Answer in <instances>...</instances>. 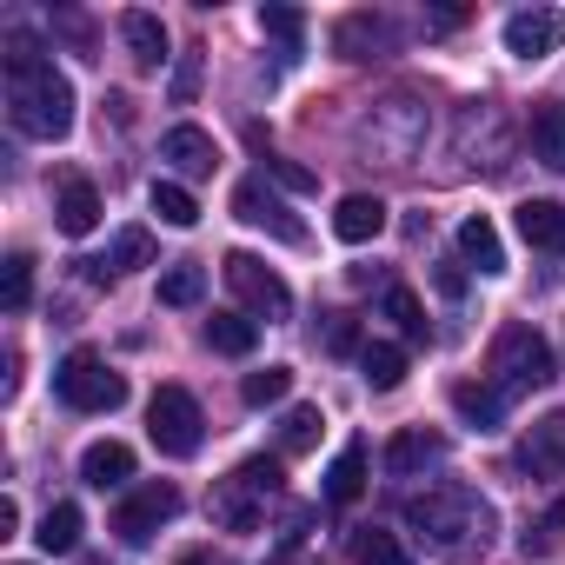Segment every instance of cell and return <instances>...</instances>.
Masks as SVG:
<instances>
[{
    "mask_svg": "<svg viewBox=\"0 0 565 565\" xmlns=\"http://www.w3.org/2000/svg\"><path fill=\"white\" fill-rule=\"evenodd\" d=\"M173 565H220V558H213V552H180Z\"/></svg>",
    "mask_w": 565,
    "mask_h": 565,
    "instance_id": "39",
    "label": "cell"
},
{
    "mask_svg": "<svg viewBox=\"0 0 565 565\" xmlns=\"http://www.w3.org/2000/svg\"><path fill=\"white\" fill-rule=\"evenodd\" d=\"M347 552H353V565H406V545L386 525H353Z\"/></svg>",
    "mask_w": 565,
    "mask_h": 565,
    "instance_id": "26",
    "label": "cell"
},
{
    "mask_svg": "<svg viewBox=\"0 0 565 565\" xmlns=\"http://www.w3.org/2000/svg\"><path fill=\"white\" fill-rule=\"evenodd\" d=\"M519 466H525L532 479H558V472H565V413L532 419V433H525V446H519Z\"/></svg>",
    "mask_w": 565,
    "mask_h": 565,
    "instance_id": "11",
    "label": "cell"
},
{
    "mask_svg": "<svg viewBox=\"0 0 565 565\" xmlns=\"http://www.w3.org/2000/svg\"><path fill=\"white\" fill-rule=\"evenodd\" d=\"M233 486H239V492H246V499H259V492H266V499H273V492H279V486H287V466H279V459H266V452H259V459H246V466H239V472H233Z\"/></svg>",
    "mask_w": 565,
    "mask_h": 565,
    "instance_id": "35",
    "label": "cell"
},
{
    "mask_svg": "<svg viewBox=\"0 0 565 565\" xmlns=\"http://www.w3.org/2000/svg\"><path fill=\"white\" fill-rule=\"evenodd\" d=\"M206 347L226 353V360H246V353L259 347V320H246V313H213V320H206Z\"/></svg>",
    "mask_w": 565,
    "mask_h": 565,
    "instance_id": "23",
    "label": "cell"
},
{
    "mask_svg": "<svg viewBox=\"0 0 565 565\" xmlns=\"http://www.w3.org/2000/svg\"><path fill=\"white\" fill-rule=\"evenodd\" d=\"M120 34H127V47H134V67H160L167 61V28L153 21V14H120Z\"/></svg>",
    "mask_w": 565,
    "mask_h": 565,
    "instance_id": "25",
    "label": "cell"
},
{
    "mask_svg": "<svg viewBox=\"0 0 565 565\" xmlns=\"http://www.w3.org/2000/svg\"><path fill=\"white\" fill-rule=\"evenodd\" d=\"M8 120L28 140H67L74 134V87L54 74L34 34H8Z\"/></svg>",
    "mask_w": 565,
    "mask_h": 565,
    "instance_id": "1",
    "label": "cell"
},
{
    "mask_svg": "<svg viewBox=\"0 0 565 565\" xmlns=\"http://www.w3.org/2000/svg\"><path fill=\"white\" fill-rule=\"evenodd\" d=\"M259 34H273L287 54H300L307 47V14L300 8H259Z\"/></svg>",
    "mask_w": 565,
    "mask_h": 565,
    "instance_id": "33",
    "label": "cell"
},
{
    "mask_svg": "<svg viewBox=\"0 0 565 565\" xmlns=\"http://www.w3.org/2000/svg\"><path fill=\"white\" fill-rule=\"evenodd\" d=\"M459 259L479 266V273H505V239H499V226H492L486 213L459 220Z\"/></svg>",
    "mask_w": 565,
    "mask_h": 565,
    "instance_id": "18",
    "label": "cell"
},
{
    "mask_svg": "<svg viewBox=\"0 0 565 565\" xmlns=\"http://www.w3.org/2000/svg\"><path fill=\"white\" fill-rule=\"evenodd\" d=\"M558 47H565V14H558V8H525V14L505 21V54L545 61V54H558Z\"/></svg>",
    "mask_w": 565,
    "mask_h": 565,
    "instance_id": "8",
    "label": "cell"
},
{
    "mask_svg": "<svg viewBox=\"0 0 565 565\" xmlns=\"http://www.w3.org/2000/svg\"><path fill=\"white\" fill-rule=\"evenodd\" d=\"M160 160H173V173H186V180H206V173L220 167V147H213V134H200V127H167Z\"/></svg>",
    "mask_w": 565,
    "mask_h": 565,
    "instance_id": "12",
    "label": "cell"
},
{
    "mask_svg": "<svg viewBox=\"0 0 565 565\" xmlns=\"http://www.w3.org/2000/svg\"><path fill=\"white\" fill-rule=\"evenodd\" d=\"M333 233H340L347 246L380 239V233H386V200H380V193H347V200L333 206Z\"/></svg>",
    "mask_w": 565,
    "mask_h": 565,
    "instance_id": "13",
    "label": "cell"
},
{
    "mask_svg": "<svg viewBox=\"0 0 565 565\" xmlns=\"http://www.w3.org/2000/svg\"><path fill=\"white\" fill-rule=\"evenodd\" d=\"M558 532H565V499H552V512H545L539 525H525V539H519L525 558H552V552H558Z\"/></svg>",
    "mask_w": 565,
    "mask_h": 565,
    "instance_id": "36",
    "label": "cell"
},
{
    "mask_svg": "<svg viewBox=\"0 0 565 565\" xmlns=\"http://www.w3.org/2000/svg\"><path fill=\"white\" fill-rule=\"evenodd\" d=\"M233 213H239L246 226H266L273 239H287V246H307V226L266 193V180H239V186H233Z\"/></svg>",
    "mask_w": 565,
    "mask_h": 565,
    "instance_id": "9",
    "label": "cell"
},
{
    "mask_svg": "<svg viewBox=\"0 0 565 565\" xmlns=\"http://www.w3.org/2000/svg\"><path fill=\"white\" fill-rule=\"evenodd\" d=\"M552 380H558V366H552L545 333L525 327V320L499 327V340H492V386H499V393H539V386H552Z\"/></svg>",
    "mask_w": 565,
    "mask_h": 565,
    "instance_id": "3",
    "label": "cell"
},
{
    "mask_svg": "<svg viewBox=\"0 0 565 565\" xmlns=\"http://www.w3.org/2000/svg\"><path fill=\"white\" fill-rule=\"evenodd\" d=\"M180 512V492L167 486V479H147V486H134L127 499H120V512H114V532L127 539V545H147L167 519Z\"/></svg>",
    "mask_w": 565,
    "mask_h": 565,
    "instance_id": "7",
    "label": "cell"
},
{
    "mask_svg": "<svg viewBox=\"0 0 565 565\" xmlns=\"http://www.w3.org/2000/svg\"><path fill=\"white\" fill-rule=\"evenodd\" d=\"M54 393H61L74 413H114V406H127V380H120L100 353H87V347L54 366Z\"/></svg>",
    "mask_w": 565,
    "mask_h": 565,
    "instance_id": "4",
    "label": "cell"
},
{
    "mask_svg": "<svg viewBox=\"0 0 565 565\" xmlns=\"http://www.w3.org/2000/svg\"><path fill=\"white\" fill-rule=\"evenodd\" d=\"M333 41H340V54H347V61H373V54H386V47L399 41V28H393L386 14H347Z\"/></svg>",
    "mask_w": 565,
    "mask_h": 565,
    "instance_id": "14",
    "label": "cell"
},
{
    "mask_svg": "<svg viewBox=\"0 0 565 565\" xmlns=\"http://www.w3.org/2000/svg\"><path fill=\"white\" fill-rule=\"evenodd\" d=\"M153 213H160L167 226H193V220H200V200H193L180 180H153Z\"/></svg>",
    "mask_w": 565,
    "mask_h": 565,
    "instance_id": "34",
    "label": "cell"
},
{
    "mask_svg": "<svg viewBox=\"0 0 565 565\" xmlns=\"http://www.w3.org/2000/svg\"><path fill=\"white\" fill-rule=\"evenodd\" d=\"M386 320H399V333H406L413 347H426V340H433L426 307H419V294H413V287H386Z\"/></svg>",
    "mask_w": 565,
    "mask_h": 565,
    "instance_id": "29",
    "label": "cell"
},
{
    "mask_svg": "<svg viewBox=\"0 0 565 565\" xmlns=\"http://www.w3.org/2000/svg\"><path fill=\"white\" fill-rule=\"evenodd\" d=\"M406 525H413L419 545H433L439 558H479V552L492 545V525H499V519H492V505H486L472 486L446 479V486L406 499Z\"/></svg>",
    "mask_w": 565,
    "mask_h": 565,
    "instance_id": "2",
    "label": "cell"
},
{
    "mask_svg": "<svg viewBox=\"0 0 565 565\" xmlns=\"http://www.w3.org/2000/svg\"><path fill=\"white\" fill-rule=\"evenodd\" d=\"M147 439H153L167 459H193L200 439H206V413H200V399H193L186 386H160V393L147 399Z\"/></svg>",
    "mask_w": 565,
    "mask_h": 565,
    "instance_id": "5",
    "label": "cell"
},
{
    "mask_svg": "<svg viewBox=\"0 0 565 565\" xmlns=\"http://www.w3.org/2000/svg\"><path fill=\"white\" fill-rule=\"evenodd\" d=\"M452 413H459L472 433H499V426H505V393H499V386H479V380H459V386H452Z\"/></svg>",
    "mask_w": 565,
    "mask_h": 565,
    "instance_id": "16",
    "label": "cell"
},
{
    "mask_svg": "<svg viewBox=\"0 0 565 565\" xmlns=\"http://www.w3.org/2000/svg\"><path fill=\"white\" fill-rule=\"evenodd\" d=\"M320 433H327L320 406H294V413H287V426H279V459H294V452H313V446H320Z\"/></svg>",
    "mask_w": 565,
    "mask_h": 565,
    "instance_id": "28",
    "label": "cell"
},
{
    "mask_svg": "<svg viewBox=\"0 0 565 565\" xmlns=\"http://www.w3.org/2000/svg\"><path fill=\"white\" fill-rule=\"evenodd\" d=\"M366 492V439H347L340 459L327 466V505H353Z\"/></svg>",
    "mask_w": 565,
    "mask_h": 565,
    "instance_id": "19",
    "label": "cell"
},
{
    "mask_svg": "<svg viewBox=\"0 0 565 565\" xmlns=\"http://www.w3.org/2000/svg\"><path fill=\"white\" fill-rule=\"evenodd\" d=\"M266 173L287 186V193H313V186H320V173H307V167H294V160H266Z\"/></svg>",
    "mask_w": 565,
    "mask_h": 565,
    "instance_id": "37",
    "label": "cell"
},
{
    "mask_svg": "<svg viewBox=\"0 0 565 565\" xmlns=\"http://www.w3.org/2000/svg\"><path fill=\"white\" fill-rule=\"evenodd\" d=\"M220 266H226V287H233L259 320H287V313H294V287H287L273 266H259L253 253H226Z\"/></svg>",
    "mask_w": 565,
    "mask_h": 565,
    "instance_id": "6",
    "label": "cell"
},
{
    "mask_svg": "<svg viewBox=\"0 0 565 565\" xmlns=\"http://www.w3.org/2000/svg\"><path fill=\"white\" fill-rule=\"evenodd\" d=\"M360 380H366L373 393H393V386L406 380V347H393V340L360 347Z\"/></svg>",
    "mask_w": 565,
    "mask_h": 565,
    "instance_id": "24",
    "label": "cell"
},
{
    "mask_svg": "<svg viewBox=\"0 0 565 565\" xmlns=\"http://www.w3.org/2000/svg\"><path fill=\"white\" fill-rule=\"evenodd\" d=\"M519 233H525V246H539V253H565V206H558V200H525V206H519Z\"/></svg>",
    "mask_w": 565,
    "mask_h": 565,
    "instance_id": "20",
    "label": "cell"
},
{
    "mask_svg": "<svg viewBox=\"0 0 565 565\" xmlns=\"http://www.w3.org/2000/svg\"><path fill=\"white\" fill-rule=\"evenodd\" d=\"M28 300H34V259L28 253H8V266H0V307L28 313Z\"/></svg>",
    "mask_w": 565,
    "mask_h": 565,
    "instance_id": "30",
    "label": "cell"
},
{
    "mask_svg": "<svg viewBox=\"0 0 565 565\" xmlns=\"http://www.w3.org/2000/svg\"><path fill=\"white\" fill-rule=\"evenodd\" d=\"M287 393H294V366H259V373H246V386H239L246 406H279Z\"/></svg>",
    "mask_w": 565,
    "mask_h": 565,
    "instance_id": "32",
    "label": "cell"
},
{
    "mask_svg": "<svg viewBox=\"0 0 565 565\" xmlns=\"http://www.w3.org/2000/svg\"><path fill=\"white\" fill-rule=\"evenodd\" d=\"M200 294H206V266L200 259H180V266L160 273V307H200Z\"/></svg>",
    "mask_w": 565,
    "mask_h": 565,
    "instance_id": "27",
    "label": "cell"
},
{
    "mask_svg": "<svg viewBox=\"0 0 565 565\" xmlns=\"http://www.w3.org/2000/svg\"><path fill=\"white\" fill-rule=\"evenodd\" d=\"M81 479H87L94 492H120V486L134 479V452H127L120 439H94V446L81 452Z\"/></svg>",
    "mask_w": 565,
    "mask_h": 565,
    "instance_id": "15",
    "label": "cell"
},
{
    "mask_svg": "<svg viewBox=\"0 0 565 565\" xmlns=\"http://www.w3.org/2000/svg\"><path fill=\"white\" fill-rule=\"evenodd\" d=\"M107 266H114V273L153 266V233H147V226H120V233H114V246H107Z\"/></svg>",
    "mask_w": 565,
    "mask_h": 565,
    "instance_id": "31",
    "label": "cell"
},
{
    "mask_svg": "<svg viewBox=\"0 0 565 565\" xmlns=\"http://www.w3.org/2000/svg\"><path fill=\"white\" fill-rule=\"evenodd\" d=\"M327 347H333V353H353V347H360V327H353L347 313H333V327H327Z\"/></svg>",
    "mask_w": 565,
    "mask_h": 565,
    "instance_id": "38",
    "label": "cell"
},
{
    "mask_svg": "<svg viewBox=\"0 0 565 565\" xmlns=\"http://www.w3.org/2000/svg\"><path fill=\"white\" fill-rule=\"evenodd\" d=\"M81 525H87V519H81V505H74V499H54L34 539H41V552H54V558H67V552H81Z\"/></svg>",
    "mask_w": 565,
    "mask_h": 565,
    "instance_id": "21",
    "label": "cell"
},
{
    "mask_svg": "<svg viewBox=\"0 0 565 565\" xmlns=\"http://www.w3.org/2000/svg\"><path fill=\"white\" fill-rule=\"evenodd\" d=\"M525 140H532V160L539 167H565V107H532Z\"/></svg>",
    "mask_w": 565,
    "mask_h": 565,
    "instance_id": "22",
    "label": "cell"
},
{
    "mask_svg": "<svg viewBox=\"0 0 565 565\" xmlns=\"http://www.w3.org/2000/svg\"><path fill=\"white\" fill-rule=\"evenodd\" d=\"M54 220H61L67 239H87V233L100 226V193H94V180H67L61 200H54Z\"/></svg>",
    "mask_w": 565,
    "mask_h": 565,
    "instance_id": "17",
    "label": "cell"
},
{
    "mask_svg": "<svg viewBox=\"0 0 565 565\" xmlns=\"http://www.w3.org/2000/svg\"><path fill=\"white\" fill-rule=\"evenodd\" d=\"M439 459H446V439L426 433V426H406V433L386 439V479H419V472L439 466Z\"/></svg>",
    "mask_w": 565,
    "mask_h": 565,
    "instance_id": "10",
    "label": "cell"
}]
</instances>
